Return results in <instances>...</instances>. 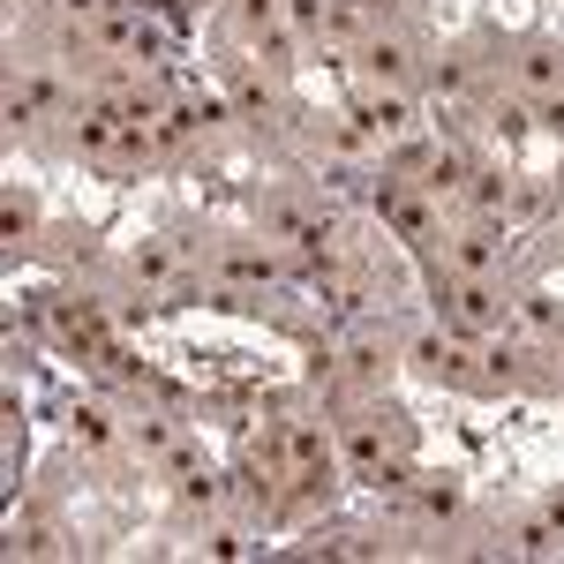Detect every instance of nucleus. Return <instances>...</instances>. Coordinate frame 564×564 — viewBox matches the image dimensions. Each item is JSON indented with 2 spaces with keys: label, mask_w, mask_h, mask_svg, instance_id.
<instances>
[{
  "label": "nucleus",
  "mask_w": 564,
  "mask_h": 564,
  "mask_svg": "<svg viewBox=\"0 0 564 564\" xmlns=\"http://www.w3.org/2000/svg\"><path fill=\"white\" fill-rule=\"evenodd\" d=\"M557 542H564L557 520H520V527H512V550H520V557H550Z\"/></svg>",
  "instance_id": "10"
},
{
  "label": "nucleus",
  "mask_w": 564,
  "mask_h": 564,
  "mask_svg": "<svg viewBox=\"0 0 564 564\" xmlns=\"http://www.w3.org/2000/svg\"><path fill=\"white\" fill-rule=\"evenodd\" d=\"M467 90H475V68L467 61H444L436 68V98H467Z\"/></svg>",
  "instance_id": "19"
},
{
  "label": "nucleus",
  "mask_w": 564,
  "mask_h": 564,
  "mask_svg": "<svg viewBox=\"0 0 564 564\" xmlns=\"http://www.w3.org/2000/svg\"><path fill=\"white\" fill-rule=\"evenodd\" d=\"M212 505H218V481H212V475L181 481V512H212Z\"/></svg>",
  "instance_id": "21"
},
{
  "label": "nucleus",
  "mask_w": 564,
  "mask_h": 564,
  "mask_svg": "<svg viewBox=\"0 0 564 564\" xmlns=\"http://www.w3.org/2000/svg\"><path fill=\"white\" fill-rule=\"evenodd\" d=\"M76 444H84V452H106V444H113V414H106V406H84V414H76Z\"/></svg>",
  "instance_id": "16"
},
{
  "label": "nucleus",
  "mask_w": 564,
  "mask_h": 564,
  "mask_svg": "<svg viewBox=\"0 0 564 564\" xmlns=\"http://www.w3.org/2000/svg\"><path fill=\"white\" fill-rule=\"evenodd\" d=\"M129 271H135V279H151V286H159V279H174V249H166V241H143V249L129 257Z\"/></svg>",
  "instance_id": "14"
},
{
  "label": "nucleus",
  "mask_w": 564,
  "mask_h": 564,
  "mask_svg": "<svg viewBox=\"0 0 564 564\" xmlns=\"http://www.w3.org/2000/svg\"><path fill=\"white\" fill-rule=\"evenodd\" d=\"M31 212H39V204H31L23 188H8V212H0V226H8V234H23V226H31Z\"/></svg>",
  "instance_id": "24"
},
{
  "label": "nucleus",
  "mask_w": 564,
  "mask_h": 564,
  "mask_svg": "<svg viewBox=\"0 0 564 564\" xmlns=\"http://www.w3.org/2000/svg\"><path fill=\"white\" fill-rule=\"evenodd\" d=\"M263 226H271L279 241H294V249H324V218L294 212V204H271V212H263Z\"/></svg>",
  "instance_id": "5"
},
{
  "label": "nucleus",
  "mask_w": 564,
  "mask_h": 564,
  "mask_svg": "<svg viewBox=\"0 0 564 564\" xmlns=\"http://www.w3.org/2000/svg\"><path fill=\"white\" fill-rule=\"evenodd\" d=\"M271 23H279V0H241V31H249V39H263Z\"/></svg>",
  "instance_id": "22"
},
{
  "label": "nucleus",
  "mask_w": 564,
  "mask_h": 564,
  "mask_svg": "<svg viewBox=\"0 0 564 564\" xmlns=\"http://www.w3.org/2000/svg\"><path fill=\"white\" fill-rule=\"evenodd\" d=\"M459 505H467L459 481H430V489H422V520H459Z\"/></svg>",
  "instance_id": "13"
},
{
  "label": "nucleus",
  "mask_w": 564,
  "mask_h": 564,
  "mask_svg": "<svg viewBox=\"0 0 564 564\" xmlns=\"http://www.w3.org/2000/svg\"><path fill=\"white\" fill-rule=\"evenodd\" d=\"M520 84L542 90V98L564 90V45H527V53H520Z\"/></svg>",
  "instance_id": "4"
},
{
  "label": "nucleus",
  "mask_w": 564,
  "mask_h": 564,
  "mask_svg": "<svg viewBox=\"0 0 564 564\" xmlns=\"http://www.w3.org/2000/svg\"><path fill=\"white\" fill-rule=\"evenodd\" d=\"M520 324H527V332H542V339H557V332H564V308L550 302V294H527V302H520Z\"/></svg>",
  "instance_id": "12"
},
{
  "label": "nucleus",
  "mask_w": 564,
  "mask_h": 564,
  "mask_svg": "<svg viewBox=\"0 0 564 564\" xmlns=\"http://www.w3.org/2000/svg\"><path fill=\"white\" fill-rule=\"evenodd\" d=\"M414 369L436 377V384H459V377H467V354L452 347V339H436V332H422V339H414Z\"/></svg>",
  "instance_id": "3"
},
{
  "label": "nucleus",
  "mask_w": 564,
  "mask_h": 564,
  "mask_svg": "<svg viewBox=\"0 0 564 564\" xmlns=\"http://www.w3.org/2000/svg\"><path fill=\"white\" fill-rule=\"evenodd\" d=\"M534 121H542L550 135H564V90H550V98H542V113H534Z\"/></svg>",
  "instance_id": "27"
},
{
  "label": "nucleus",
  "mask_w": 564,
  "mask_h": 564,
  "mask_svg": "<svg viewBox=\"0 0 564 564\" xmlns=\"http://www.w3.org/2000/svg\"><path fill=\"white\" fill-rule=\"evenodd\" d=\"M286 444H294V459H302V467H316V459H324V430H316V422H294V436H286Z\"/></svg>",
  "instance_id": "20"
},
{
  "label": "nucleus",
  "mask_w": 564,
  "mask_h": 564,
  "mask_svg": "<svg viewBox=\"0 0 564 564\" xmlns=\"http://www.w3.org/2000/svg\"><path fill=\"white\" fill-rule=\"evenodd\" d=\"M467 196H475V212H481V218H497L505 204H512V181L489 174V166H475V174H467Z\"/></svg>",
  "instance_id": "9"
},
{
  "label": "nucleus",
  "mask_w": 564,
  "mask_h": 564,
  "mask_svg": "<svg viewBox=\"0 0 564 564\" xmlns=\"http://www.w3.org/2000/svg\"><path fill=\"white\" fill-rule=\"evenodd\" d=\"M497 263H505V234H497L489 218H481L475 234H459V241H452V271H459V279H489Z\"/></svg>",
  "instance_id": "1"
},
{
  "label": "nucleus",
  "mask_w": 564,
  "mask_h": 564,
  "mask_svg": "<svg viewBox=\"0 0 564 564\" xmlns=\"http://www.w3.org/2000/svg\"><path fill=\"white\" fill-rule=\"evenodd\" d=\"M324 8H332V0H286V15H294L302 31H324Z\"/></svg>",
  "instance_id": "25"
},
{
  "label": "nucleus",
  "mask_w": 564,
  "mask_h": 564,
  "mask_svg": "<svg viewBox=\"0 0 564 564\" xmlns=\"http://www.w3.org/2000/svg\"><path fill=\"white\" fill-rule=\"evenodd\" d=\"M475 174V159H459V151H436L430 166H422V196H452V188H467Z\"/></svg>",
  "instance_id": "8"
},
{
  "label": "nucleus",
  "mask_w": 564,
  "mask_h": 564,
  "mask_svg": "<svg viewBox=\"0 0 564 564\" xmlns=\"http://www.w3.org/2000/svg\"><path fill=\"white\" fill-rule=\"evenodd\" d=\"M354 121H361L369 135H399L406 121H414V106H406L399 90H384V98H361V113H354Z\"/></svg>",
  "instance_id": "6"
},
{
  "label": "nucleus",
  "mask_w": 564,
  "mask_h": 564,
  "mask_svg": "<svg viewBox=\"0 0 564 564\" xmlns=\"http://www.w3.org/2000/svg\"><path fill=\"white\" fill-rule=\"evenodd\" d=\"M226 271H234V279H249V286H271V279H279V263L271 257H257V249H226Z\"/></svg>",
  "instance_id": "11"
},
{
  "label": "nucleus",
  "mask_w": 564,
  "mask_h": 564,
  "mask_svg": "<svg viewBox=\"0 0 564 564\" xmlns=\"http://www.w3.org/2000/svg\"><path fill=\"white\" fill-rule=\"evenodd\" d=\"M135 8H159V15H188V0H135Z\"/></svg>",
  "instance_id": "29"
},
{
  "label": "nucleus",
  "mask_w": 564,
  "mask_h": 564,
  "mask_svg": "<svg viewBox=\"0 0 564 564\" xmlns=\"http://www.w3.org/2000/svg\"><path fill=\"white\" fill-rule=\"evenodd\" d=\"M354 8H361V15H391L399 0H354Z\"/></svg>",
  "instance_id": "30"
},
{
  "label": "nucleus",
  "mask_w": 564,
  "mask_h": 564,
  "mask_svg": "<svg viewBox=\"0 0 564 564\" xmlns=\"http://www.w3.org/2000/svg\"><path fill=\"white\" fill-rule=\"evenodd\" d=\"M204 550H212V557H241V550H249V542H241V534H234V527H218L212 542H204Z\"/></svg>",
  "instance_id": "28"
},
{
  "label": "nucleus",
  "mask_w": 564,
  "mask_h": 564,
  "mask_svg": "<svg viewBox=\"0 0 564 564\" xmlns=\"http://www.w3.org/2000/svg\"><path fill=\"white\" fill-rule=\"evenodd\" d=\"M497 129H505V135H527V129H534V113H527V106H497Z\"/></svg>",
  "instance_id": "26"
},
{
  "label": "nucleus",
  "mask_w": 564,
  "mask_h": 564,
  "mask_svg": "<svg viewBox=\"0 0 564 564\" xmlns=\"http://www.w3.org/2000/svg\"><path fill=\"white\" fill-rule=\"evenodd\" d=\"M361 68H369V84H406V68H414V39H369Z\"/></svg>",
  "instance_id": "2"
},
{
  "label": "nucleus",
  "mask_w": 564,
  "mask_h": 564,
  "mask_svg": "<svg viewBox=\"0 0 564 564\" xmlns=\"http://www.w3.org/2000/svg\"><path fill=\"white\" fill-rule=\"evenodd\" d=\"M347 369H354V377H361V384H377V377H384V369H391V347H384V339H361V347L347 354Z\"/></svg>",
  "instance_id": "15"
},
{
  "label": "nucleus",
  "mask_w": 564,
  "mask_h": 564,
  "mask_svg": "<svg viewBox=\"0 0 564 564\" xmlns=\"http://www.w3.org/2000/svg\"><path fill=\"white\" fill-rule=\"evenodd\" d=\"M384 218L406 234V241H414V249H430V241H436V218H430V204H422V196H391Z\"/></svg>",
  "instance_id": "7"
},
{
  "label": "nucleus",
  "mask_w": 564,
  "mask_h": 564,
  "mask_svg": "<svg viewBox=\"0 0 564 564\" xmlns=\"http://www.w3.org/2000/svg\"><path fill=\"white\" fill-rule=\"evenodd\" d=\"M135 444H143V452H166V444H174V422L143 414V422H135Z\"/></svg>",
  "instance_id": "23"
},
{
  "label": "nucleus",
  "mask_w": 564,
  "mask_h": 564,
  "mask_svg": "<svg viewBox=\"0 0 564 564\" xmlns=\"http://www.w3.org/2000/svg\"><path fill=\"white\" fill-rule=\"evenodd\" d=\"M481 377H489V384H512V377H520V354L505 347V339H489V347H481Z\"/></svg>",
  "instance_id": "17"
},
{
  "label": "nucleus",
  "mask_w": 564,
  "mask_h": 564,
  "mask_svg": "<svg viewBox=\"0 0 564 564\" xmlns=\"http://www.w3.org/2000/svg\"><path fill=\"white\" fill-rule=\"evenodd\" d=\"M324 39H361V8L354 0H332L324 8Z\"/></svg>",
  "instance_id": "18"
}]
</instances>
